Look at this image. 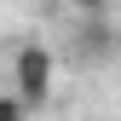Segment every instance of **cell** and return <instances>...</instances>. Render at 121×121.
I'll use <instances>...</instances> for the list:
<instances>
[{
  "label": "cell",
  "instance_id": "obj_1",
  "mask_svg": "<svg viewBox=\"0 0 121 121\" xmlns=\"http://www.w3.org/2000/svg\"><path fill=\"white\" fill-rule=\"evenodd\" d=\"M12 75H17V92L29 98V110H40L52 92V52L46 46H23L17 64H12Z\"/></svg>",
  "mask_w": 121,
  "mask_h": 121
},
{
  "label": "cell",
  "instance_id": "obj_3",
  "mask_svg": "<svg viewBox=\"0 0 121 121\" xmlns=\"http://www.w3.org/2000/svg\"><path fill=\"white\" fill-rule=\"evenodd\" d=\"M23 110H29V98H23V92H17V98H0V121H17Z\"/></svg>",
  "mask_w": 121,
  "mask_h": 121
},
{
  "label": "cell",
  "instance_id": "obj_2",
  "mask_svg": "<svg viewBox=\"0 0 121 121\" xmlns=\"http://www.w3.org/2000/svg\"><path fill=\"white\" fill-rule=\"evenodd\" d=\"M75 52H81V58H104V52H110V29H104V23H86Z\"/></svg>",
  "mask_w": 121,
  "mask_h": 121
},
{
  "label": "cell",
  "instance_id": "obj_4",
  "mask_svg": "<svg viewBox=\"0 0 121 121\" xmlns=\"http://www.w3.org/2000/svg\"><path fill=\"white\" fill-rule=\"evenodd\" d=\"M75 6H81V12H104L110 0H75Z\"/></svg>",
  "mask_w": 121,
  "mask_h": 121
}]
</instances>
